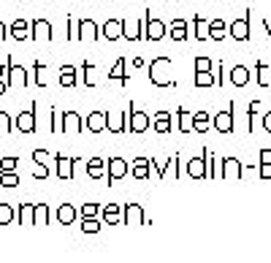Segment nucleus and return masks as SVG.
Masks as SVG:
<instances>
[{
  "mask_svg": "<svg viewBox=\"0 0 271 263\" xmlns=\"http://www.w3.org/2000/svg\"><path fill=\"white\" fill-rule=\"evenodd\" d=\"M33 38H36V41H52L54 33H52L49 22H46V19H36V22H33Z\"/></svg>",
  "mask_w": 271,
  "mask_h": 263,
  "instance_id": "5",
  "label": "nucleus"
},
{
  "mask_svg": "<svg viewBox=\"0 0 271 263\" xmlns=\"http://www.w3.org/2000/svg\"><path fill=\"white\" fill-rule=\"evenodd\" d=\"M147 125H149L147 114H144V111H136V108H130V130H133V133H144V130H147Z\"/></svg>",
  "mask_w": 271,
  "mask_h": 263,
  "instance_id": "12",
  "label": "nucleus"
},
{
  "mask_svg": "<svg viewBox=\"0 0 271 263\" xmlns=\"http://www.w3.org/2000/svg\"><path fill=\"white\" fill-rule=\"evenodd\" d=\"M171 38L174 41H184L187 38V22H182V19L171 22Z\"/></svg>",
  "mask_w": 271,
  "mask_h": 263,
  "instance_id": "23",
  "label": "nucleus"
},
{
  "mask_svg": "<svg viewBox=\"0 0 271 263\" xmlns=\"http://www.w3.org/2000/svg\"><path fill=\"white\" fill-rule=\"evenodd\" d=\"M106 128L111 130V133H119V130H125L122 117H117V114H106Z\"/></svg>",
  "mask_w": 271,
  "mask_h": 263,
  "instance_id": "30",
  "label": "nucleus"
},
{
  "mask_svg": "<svg viewBox=\"0 0 271 263\" xmlns=\"http://www.w3.org/2000/svg\"><path fill=\"white\" fill-rule=\"evenodd\" d=\"M263 128H266V130H269V133H271V111L266 114V117H263Z\"/></svg>",
  "mask_w": 271,
  "mask_h": 263,
  "instance_id": "49",
  "label": "nucleus"
},
{
  "mask_svg": "<svg viewBox=\"0 0 271 263\" xmlns=\"http://www.w3.org/2000/svg\"><path fill=\"white\" fill-rule=\"evenodd\" d=\"M57 220H60L62 225H68V222H73V220H76V209H73L71 204H65V207H60V209H57Z\"/></svg>",
  "mask_w": 271,
  "mask_h": 263,
  "instance_id": "25",
  "label": "nucleus"
},
{
  "mask_svg": "<svg viewBox=\"0 0 271 263\" xmlns=\"http://www.w3.org/2000/svg\"><path fill=\"white\" fill-rule=\"evenodd\" d=\"M195 36H198L201 41H206V36H209V27H206V22L201 19V16H195Z\"/></svg>",
  "mask_w": 271,
  "mask_h": 263,
  "instance_id": "37",
  "label": "nucleus"
},
{
  "mask_svg": "<svg viewBox=\"0 0 271 263\" xmlns=\"http://www.w3.org/2000/svg\"><path fill=\"white\" fill-rule=\"evenodd\" d=\"M46 217H49V207L46 204H36V225H46Z\"/></svg>",
  "mask_w": 271,
  "mask_h": 263,
  "instance_id": "32",
  "label": "nucleus"
},
{
  "mask_svg": "<svg viewBox=\"0 0 271 263\" xmlns=\"http://www.w3.org/2000/svg\"><path fill=\"white\" fill-rule=\"evenodd\" d=\"M117 217H119V209L114 207V204L103 209V220H106V222H117Z\"/></svg>",
  "mask_w": 271,
  "mask_h": 263,
  "instance_id": "42",
  "label": "nucleus"
},
{
  "mask_svg": "<svg viewBox=\"0 0 271 263\" xmlns=\"http://www.w3.org/2000/svg\"><path fill=\"white\" fill-rule=\"evenodd\" d=\"M60 84H62V87H73V84H76V68H73V65H62L60 68Z\"/></svg>",
  "mask_w": 271,
  "mask_h": 263,
  "instance_id": "19",
  "label": "nucleus"
},
{
  "mask_svg": "<svg viewBox=\"0 0 271 263\" xmlns=\"http://www.w3.org/2000/svg\"><path fill=\"white\" fill-rule=\"evenodd\" d=\"M5 71H8V65H5V68H3V65H0V76H3V73H5Z\"/></svg>",
  "mask_w": 271,
  "mask_h": 263,
  "instance_id": "51",
  "label": "nucleus"
},
{
  "mask_svg": "<svg viewBox=\"0 0 271 263\" xmlns=\"http://www.w3.org/2000/svg\"><path fill=\"white\" fill-rule=\"evenodd\" d=\"M0 185H5V187H16V185H19V179H16L14 171H3V176H0Z\"/></svg>",
  "mask_w": 271,
  "mask_h": 263,
  "instance_id": "39",
  "label": "nucleus"
},
{
  "mask_svg": "<svg viewBox=\"0 0 271 263\" xmlns=\"http://www.w3.org/2000/svg\"><path fill=\"white\" fill-rule=\"evenodd\" d=\"M258 84H261V87H269L271 84V68L266 62H258Z\"/></svg>",
  "mask_w": 271,
  "mask_h": 263,
  "instance_id": "29",
  "label": "nucleus"
},
{
  "mask_svg": "<svg viewBox=\"0 0 271 263\" xmlns=\"http://www.w3.org/2000/svg\"><path fill=\"white\" fill-rule=\"evenodd\" d=\"M230 82H233L236 87H244V84L250 82V71H247L244 65H236L233 71H230Z\"/></svg>",
  "mask_w": 271,
  "mask_h": 263,
  "instance_id": "18",
  "label": "nucleus"
},
{
  "mask_svg": "<svg viewBox=\"0 0 271 263\" xmlns=\"http://www.w3.org/2000/svg\"><path fill=\"white\" fill-rule=\"evenodd\" d=\"M95 68L90 65V62H84V84H87V87H95Z\"/></svg>",
  "mask_w": 271,
  "mask_h": 263,
  "instance_id": "40",
  "label": "nucleus"
},
{
  "mask_svg": "<svg viewBox=\"0 0 271 263\" xmlns=\"http://www.w3.org/2000/svg\"><path fill=\"white\" fill-rule=\"evenodd\" d=\"M149 73H152V82L158 84V87H171V84H174V79L168 76L171 73V60L168 57H158V60L152 62V68H149Z\"/></svg>",
  "mask_w": 271,
  "mask_h": 263,
  "instance_id": "1",
  "label": "nucleus"
},
{
  "mask_svg": "<svg viewBox=\"0 0 271 263\" xmlns=\"http://www.w3.org/2000/svg\"><path fill=\"white\" fill-rule=\"evenodd\" d=\"M261 179H271V163H263V160H261Z\"/></svg>",
  "mask_w": 271,
  "mask_h": 263,
  "instance_id": "45",
  "label": "nucleus"
},
{
  "mask_svg": "<svg viewBox=\"0 0 271 263\" xmlns=\"http://www.w3.org/2000/svg\"><path fill=\"white\" fill-rule=\"evenodd\" d=\"M5 73H11L8 76V87H27V71L22 65H11L8 62V71Z\"/></svg>",
  "mask_w": 271,
  "mask_h": 263,
  "instance_id": "4",
  "label": "nucleus"
},
{
  "mask_svg": "<svg viewBox=\"0 0 271 263\" xmlns=\"http://www.w3.org/2000/svg\"><path fill=\"white\" fill-rule=\"evenodd\" d=\"M222 176H225V179L239 182V179H241V165H239V160H236V158H225V160H222Z\"/></svg>",
  "mask_w": 271,
  "mask_h": 263,
  "instance_id": "7",
  "label": "nucleus"
},
{
  "mask_svg": "<svg viewBox=\"0 0 271 263\" xmlns=\"http://www.w3.org/2000/svg\"><path fill=\"white\" fill-rule=\"evenodd\" d=\"M103 36H106L108 41H117V38L122 36V19H108L106 25H103Z\"/></svg>",
  "mask_w": 271,
  "mask_h": 263,
  "instance_id": "14",
  "label": "nucleus"
},
{
  "mask_svg": "<svg viewBox=\"0 0 271 263\" xmlns=\"http://www.w3.org/2000/svg\"><path fill=\"white\" fill-rule=\"evenodd\" d=\"M133 176H136V179H147V176H149V160H147V158H138V160H136Z\"/></svg>",
  "mask_w": 271,
  "mask_h": 263,
  "instance_id": "28",
  "label": "nucleus"
},
{
  "mask_svg": "<svg viewBox=\"0 0 271 263\" xmlns=\"http://www.w3.org/2000/svg\"><path fill=\"white\" fill-rule=\"evenodd\" d=\"M215 128L220 130V133H230V130H233V108L228 106V111H220V114H217Z\"/></svg>",
  "mask_w": 271,
  "mask_h": 263,
  "instance_id": "10",
  "label": "nucleus"
},
{
  "mask_svg": "<svg viewBox=\"0 0 271 263\" xmlns=\"http://www.w3.org/2000/svg\"><path fill=\"white\" fill-rule=\"evenodd\" d=\"M144 222V211L136 204H128L125 207V225H141Z\"/></svg>",
  "mask_w": 271,
  "mask_h": 263,
  "instance_id": "13",
  "label": "nucleus"
},
{
  "mask_svg": "<svg viewBox=\"0 0 271 263\" xmlns=\"http://www.w3.org/2000/svg\"><path fill=\"white\" fill-rule=\"evenodd\" d=\"M108 76H111V79H122V82H125V60H122V57L111 65V73H108Z\"/></svg>",
  "mask_w": 271,
  "mask_h": 263,
  "instance_id": "34",
  "label": "nucleus"
},
{
  "mask_svg": "<svg viewBox=\"0 0 271 263\" xmlns=\"http://www.w3.org/2000/svg\"><path fill=\"white\" fill-rule=\"evenodd\" d=\"M0 93H5V84H0Z\"/></svg>",
  "mask_w": 271,
  "mask_h": 263,
  "instance_id": "52",
  "label": "nucleus"
},
{
  "mask_svg": "<svg viewBox=\"0 0 271 263\" xmlns=\"http://www.w3.org/2000/svg\"><path fill=\"white\" fill-rule=\"evenodd\" d=\"M228 36V30H225V22L222 19H215L209 25V38H215V41H222V38Z\"/></svg>",
  "mask_w": 271,
  "mask_h": 263,
  "instance_id": "21",
  "label": "nucleus"
},
{
  "mask_svg": "<svg viewBox=\"0 0 271 263\" xmlns=\"http://www.w3.org/2000/svg\"><path fill=\"white\" fill-rule=\"evenodd\" d=\"M136 27H141V22H128V19H122V36L128 38V41H136V38L141 36Z\"/></svg>",
  "mask_w": 271,
  "mask_h": 263,
  "instance_id": "26",
  "label": "nucleus"
},
{
  "mask_svg": "<svg viewBox=\"0 0 271 263\" xmlns=\"http://www.w3.org/2000/svg\"><path fill=\"white\" fill-rule=\"evenodd\" d=\"M19 222L22 225H36V204H22Z\"/></svg>",
  "mask_w": 271,
  "mask_h": 263,
  "instance_id": "16",
  "label": "nucleus"
},
{
  "mask_svg": "<svg viewBox=\"0 0 271 263\" xmlns=\"http://www.w3.org/2000/svg\"><path fill=\"white\" fill-rule=\"evenodd\" d=\"M228 33L236 38V41H247V38H250V19H247V16H244V19H236L233 25H230Z\"/></svg>",
  "mask_w": 271,
  "mask_h": 263,
  "instance_id": "8",
  "label": "nucleus"
},
{
  "mask_svg": "<svg viewBox=\"0 0 271 263\" xmlns=\"http://www.w3.org/2000/svg\"><path fill=\"white\" fill-rule=\"evenodd\" d=\"M16 130L19 133H33L36 130V106H33V111H22L16 117Z\"/></svg>",
  "mask_w": 271,
  "mask_h": 263,
  "instance_id": "3",
  "label": "nucleus"
},
{
  "mask_svg": "<svg viewBox=\"0 0 271 263\" xmlns=\"http://www.w3.org/2000/svg\"><path fill=\"white\" fill-rule=\"evenodd\" d=\"M125 174H128V163H125V160H119V158H114L111 163H108V182L122 179Z\"/></svg>",
  "mask_w": 271,
  "mask_h": 263,
  "instance_id": "11",
  "label": "nucleus"
},
{
  "mask_svg": "<svg viewBox=\"0 0 271 263\" xmlns=\"http://www.w3.org/2000/svg\"><path fill=\"white\" fill-rule=\"evenodd\" d=\"M144 16H147V38H149V41H158V38H163L165 33H168V25H163V22H155L152 16H149V11H147Z\"/></svg>",
  "mask_w": 271,
  "mask_h": 263,
  "instance_id": "2",
  "label": "nucleus"
},
{
  "mask_svg": "<svg viewBox=\"0 0 271 263\" xmlns=\"http://www.w3.org/2000/svg\"><path fill=\"white\" fill-rule=\"evenodd\" d=\"M11 36H14L16 41H25V38L30 36V30H27V22H25V19H16L14 25H11Z\"/></svg>",
  "mask_w": 271,
  "mask_h": 263,
  "instance_id": "22",
  "label": "nucleus"
},
{
  "mask_svg": "<svg viewBox=\"0 0 271 263\" xmlns=\"http://www.w3.org/2000/svg\"><path fill=\"white\" fill-rule=\"evenodd\" d=\"M179 128L182 130H193V114L184 111V108H179Z\"/></svg>",
  "mask_w": 271,
  "mask_h": 263,
  "instance_id": "35",
  "label": "nucleus"
},
{
  "mask_svg": "<svg viewBox=\"0 0 271 263\" xmlns=\"http://www.w3.org/2000/svg\"><path fill=\"white\" fill-rule=\"evenodd\" d=\"M209 114H206V111H198V114H195V117H193V130H198V133H206V130H209Z\"/></svg>",
  "mask_w": 271,
  "mask_h": 263,
  "instance_id": "24",
  "label": "nucleus"
},
{
  "mask_svg": "<svg viewBox=\"0 0 271 263\" xmlns=\"http://www.w3.org/2000/svg\"><path fill=\"white\" fill-rule=\"evenodd\" d=\"M57 176L60 179H71L73 176V160L71 158H57Z\"/></svg>",
  "mask_w": 271,
  "mask_h": 263,
  "instance_id": "17",
  "label": "nucleus"
},
{
  "mask_svg": "<svg viewBox=\"0 0 271 263\" xmlns=\"http://www.w3.org/2000/svg\"><path fill=\"white\" fill-rule=\"evenodd\" d=\"M155 130H158V133H168V130H171V117H168V111H160L158 117H155Z\"/></svg>",
  "mask_w": 271,
  "mask_h": 263,
  "instance_id": "27",
  "label": "nucleus"
},
{
  "mask_svg": "<svg viewBox=\"0 0 271 263\" xmlns=\"http://www.w3.org/2000/svg\"><path fill=\"white\" fill-rule=\"evenodd\" d=\"M209 84H215V76H212V71L195 73V87H209Z\"/></svg>",
  "mask_w": 271,
  "mask_h": 263,
  "instance_id": "33",
  "label": "nucleus"
},
{
  "mask_svg": "<svg viewBox=\"0 0 271 263\" xmlns=\"http://www.w3.org/2000/svg\"><path fill=\"white\" fill-rule=\"evenodd\" d=\"M87 125H90L92 133H101V130L106 128V114H103V111H92L90 119H87Z\"/></svg>",
  "mask_w": 271,
  "mask_h": 263,
  "instance_id": "20",
  "label": "nucleus"
},
{
  "mask_svg": "<svg viewBox=\"0 0 271 263\" xmlns=\"http://www.w3.org/2000/svg\"><path fill=\"white\" fill-rule=\"evenodd\" d=\"M8 33H5V27H3V22H0V38H5Z\"/></svg>",
  "mask_w": 271,
  "mask_h": 263,
  "instance_id": "50",
  "label": "nucleus"
},
{
  "mask_svg": "<svg viewBox=\"0 0 271 263\" xmlns=\"http://www.w3.org/2000/svg\"><path fill=\"white\" fill-rule=\"evenodd\" d=\"M79 30L76 38H82V41H98V25L92 19H79Z\"/></svg>",
  "mask_w": 271,
  "mask_h": 263,
  "instance_id": "6",
  "label": "nucleus"
},
{
  "mask_svg": "<svg viewBox=\"0 0 271 263\" xmlns=\"http://www.w3.org/2000/svg\"><path fill=\"white\" fill-rule=\"evenodd\" d=\"M0 168H3V171H14V168H16V158H3Z\"/></svg>",
  "mask_w": 271,
  "mask_h": 263,
  "instance_id": "44",
  "label": "nucleus"
},
{
  "mask_svg": "<svg viewBox=\"0 0 271 263\" xmlns=\"http://www.w3.org/2000/svg\"><path fill=\"white\" fill-rule=\"evenodd\" d=\"M46 158H49V155H46L44 150H38V152H36V163H41V165H46V163H49V160H46Z\"/></svg>",
  "mask_w": 271,
  "mask_h": 263,
  "instance_id": "47",
  "label": "nucleus"
},
{
  "mask_svg": "<svg viewBox=\"0 0 271 263\" xmlns=\"http://www.w3.org/2000/svg\"><path fill=\"white\" fill-rule=\"evenodd\" d=\"M16 217V211L8 207V204H0V225H8L11 220Z\"/></svg>",
  "mask_w": 271,
  "mask_h": 263,
  "instance_id": "31",
  "label": "nucleus"
},
{
  "mask_svg": "<svg viewBox=\"0 0 271 263\" xmlns=\"http://www.w3.org/2000/svg\"><path fill=\"white\" fill-rule=\"evenodd\" d=\"M82 231H84V233H95V231H101V220H92V217H84V222H82Z\"/></svg>",
  "mask_w": 271,
  "mask_h": 263,
  "instance_id": "36",
  "label": "nucleus"
},
{
  "mask_svg": "<svg viewBox=\"0 0 271 263\" xmlns=\"http://www.w3.org/2000/svg\"><path fill=\"white\" fill-rule=\"evenodd\" d=\"M212 71V60L209 57H195V73H206Z\"/></svg>",
  "mask_w": 271,
  "mask_h": 263,
  "instance_id": "38",
  "label": "nucleus"
},
{
  "mask_svg": "<svg viewBox=\"0 0 271 263\" xmlns=\"http://www.w3.org/2000/svg\"><path fill=\"white\" fill-rule=\"evenodd\" d=\"M82 214L84 217H95L98 214V207H95V204H87V207H82Z\"/></svg>",
  "mask_w": 271,
  "mask_h": 263,
  "instance_id": "46",
  "label": "nucleus"
},
{
  "mask_svg": "<svg viewBox=\"0 0 271 263\" xmlns=\"http://www.w3.org/2000/svg\"><path fill=\"white\" fill-rule=\"evenodd\" d=\"M261 160L263 163H271V150H261Z\"/></svg>",
  "mask_w": 271,
  "mask_h": 263,
  "instance_id": "48",
  "label": "nucleus"
},
{
  "mask_svg": "<svg viewBox=\"0 0 271 263\" xmlns=\"http://www.w3.org/2000/svg\"><path fill=\"white\" fill-rule=\"evenodd\" d=\"M82 130V119L76 111H65L62 114V133H79Z\"/></svg>",
  "mask_w": 271,
  "mask_h": 263,
  "instance_id": "9",
  "label": "nucleus"
},
{
  "mask_svg": "<svg viewBox=\"0 0 271 263\" xmlns=\"http://www.w3.org/2000/svg\"><path fill=\"white\" fill-rule=\"evenodd\" d=\"M11 130V117L5 111H0V133H8Z\"/></svg>",
  "mask_w": 271,
  "mask_h": 263,
  "instance_id": "43",
  "label": "nucleus"
},
{
  "mask_svg": "<svg viewBox=\"0 0 271 263\" xmlns=\"http://www.w3.org/2000/svg\"><path fill=\"white\" fill-rule=\"evenodd\" d=\"M87 171H90L92 179H98V176L103 174V160H98V158H95V160H90V168H87Z\"/></svg>",
  "mask_w": 271,
  "mask_h": 263,
  "instance_id": "41",
  "label": "nucleus"
},
{
  "mask_svg": "<svg viewBox=\"0 0 271 263\" xmlns=\"http://www.w3.org/2000/svg\"><path fill=\"white\" fill-rule=\"evenodd\" d=\"M187 174L195 176V179H204V176H206V160L204 158H193L187 163Z\"/></svg>",
  "mask_w": 271,
  "mask_h": 263,
  "instance_id": "15",
  "label": "nucleus"
}]
</instances>
